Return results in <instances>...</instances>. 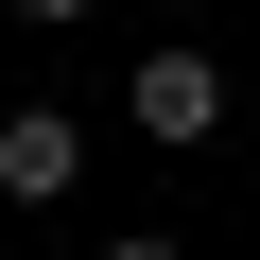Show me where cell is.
<instances>
[{
  "mask_svg": "<svg viewBox=\"0 0 260 260\" xmlns=\"http://www.w3.org/2000/svg\"><path fill=\"white\" fill-rule=\"evenodd\" d=\"M139 121H156L174 156H191V139H225V70H208V52H139Z\"/></svg>",
  "mask_w": 260,
  "mask_h": 260,
  "instance_id": "1",
  "label": "cell"
},
{
  "mask_svg": "<svg viewBox=\"0 0 260 260\" xmlns=\"http://www.w3.org/2000/svg\"><path fill=\"white\" fill-rule=\"evenodd\" d=\"M87 174V139H70V104H18V121H0V191H18V208H52Z\"/></svg>",
  "mask_w": 260,
  "mask_h": 260,
  "instance_id": "2",
  "label": "cell"
},
{
  "mask_svg": "<svg viewBox=\"0 0 260 260\" xmlns=\"http://www.w3.org/2000/svg\"><path fill=\"white\" fill-rule=\"evenodd\" d=\"M18 18H87V0H18Z\"/></svg>",
  "mask_w": 260,
  "mask_h": 260,
  "instance_id": "4",
  "label": "cell"
},
{
  "mask_svg": "<svg viewBox=\"0 0 260 260\" xmlns=\"http://www.w3.org/2000/svg\"><path fill=\"white\" fill-rule=\"evenodd\" d=\"M104 260H174V243H156V225H121V243H104Z\"/></svg>",
  "mask_w": 260,
  "mask_h": 260,
  "instance_id": "3",
  "label": "cell"
}]
</instances>
